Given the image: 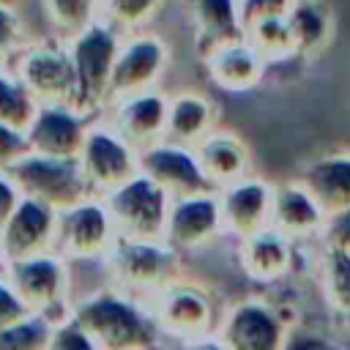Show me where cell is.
Segmentation results:
<instances>
[{
	"label": "cell",
	"mask_w": 350,
	"mask_h": 350,
	"mask_svg": "<svg viewBox=\"0 0 350 350\" xmlns=\"http://www.w3.org/2000/svg\"><path fill=\"white\" fill-rule=\"evenodd\" d=\"M238 243V260L243 273L260 284L282 282L295 268V241L273 227H265Z\"/></svg>",
	"instance_id": "20"
},
{
	"label": "cell",
	"mask_w": 350,
	"mask_h": 350,
	"mask_svg": "<svg viewBox=\"0 0 350 350\" xmlns=\"http://www.w3.org/2000/svg\"><path fill=\"white\" fill-rule=\"evenodd\" d=\"M282 350H347V347L336 336H331L328 331L298 320V323L290 325Z\"/></svg>",
	"instance_id": "33"
},
{
	"label": "cell",
	"mask_w": 350,
	"mask_h": 350,
	"mask_svg": "<svg viewBox=\"0 0 350 350\" xmlns=\"http://www.w3.org/2000/svg\"><path fill=\"white\" fill-rule=\"evenodd\" d=\"M5 271H8V260H5V254H3V246H0V276H5Z\"/></svg>",
	"instance_id": "42"
},
{
	"label": "cell",
	"mask_w": 350,
	"mask_h": 350,
	"mask_svg": "<svg viewBox=\"0 0 350 350\" xmlns=\"http://www.w3.org/2000/svg\"><path fill=\"white\" fill-rule=\"evenodd\" d=\"M57 213L52 205L33 197H22L14 213L0 227V246L8 262L55 252L57 243Z\"/></svg>",
	"instance_id": "13"
},
{
	"label": "cell",
	"mask_w": 350,
	"mask_h": 350,
	"mask_svg": "<svg viewBox=\"0 0 350 350\" xmlns=\"http://www.w3.org/2000/svg\"><path fill=\"white\" fill-rule=\"evenodd\" d=\"M52 323L30 314L0 328V350H46Z\"/></svg>",
	"instance_id": "31"
},
{
	"label": "cell",
	"mask_w": 350,
	"mask_h": 350,
	"mask_svg": "<svg viewBox=\"0 0 350 350\" xmlns=\"http://www.w3.org/2000/svg\"><path fill=\"white\" fill-rule=\"evenodd\" d=\"M178 254L167 241L120 238L107 254V268L123 290L156 295L178 276Z\"/></svg>",
	"instance_id": "7"
},
{
	"label": "cell",
	"mask_w": 350,
	"mask_h": 350,
	"mask_svg": "<svg viewBox=\"0 0 350 350\" xmlns=\"http://www.w3.org/2000/svg\"><path fill=\"white\" fill-rule=\"evenodd\" d=\"M30 317L27 306L22 304V298L16 295V290L11 287L8 276H0V328L3 325H11V323H19Z\"/></svg>",
	"instance_id": "37"
},
{
	"label": "cell",
	"mask_w": 350,
	"mask_h": 350,
	"mask_svg": "<svg viewBox=\"0 0 350 350\" xmlns=\"http://www.w3.org/2000/svg\"><path fill=\"white\" fill-rule=\"evenodd\" d=\"M194 150H197L200 164L216 191L252 175V153H249L246 142L232 131L213 129Z\"/></svg>",
	"instance_id": "23"
},
{
	"label": "cell",
	"mask_w": 350,
	"mask_h": 350,
	"mask_svg": "<svg viewBox=\"0 0 350 350\" xmlns=\"http://www.w3.org/2000/svg\"><path fill=\"white\" fill-rule=\"evenodd\" d=\"M38 112V98L16 77L11 66H0V123L25 131Z\"/></svg>",
	"instance_id": "29"
},
{
	"label": "cell",
	"mask_w": 350,
	"mask_h": 350,
	"mask_svg": "<svg viewBox=\"0 0 350 350\" xmlns=\"http://www.w3.org/2000/svg\"><path fill=\"white\" fill-rule=\"evenodd\" d=\"M293 0H241V22L243 30L252 27L254 22L271 19V16H284L290 11Z\"/></svg>",
	"instance_id": "36"
},
{
	"label": "cell",
	"mask_w": 350,
	"mask_h": 350,
	"mask_svg": "<svg viewBox=\"0 0 350 350\" xmlns=\"http://www.w3.org/2000/svg\"><path fill=\"white\" fill-rule=\"evenodd\" d=\"M328 213L317 202V197L295 178L273 186V208H271V227L293 238L295 243L323 238Z\"/></svg>",
	"instance_id": "19"
},
{
	"label": "cell",
	"mask_w": 350,
	"mask_h": 350,
	"mask_svg": "<svg viewBox=\"0 0 350 350\" xmlns=\"http://www.w3.org/2000/svg\"><path fill=\"white\" fill-rule=\"evenodd\" d=\"M5 276L30 314L52 325L71 317L74 306L68 304V260L63 254L46 252L38 257L14 260L8 262Z\"/></svg>",
	"instance_id": "4"
},
{
	"label": "cell",
	"mask_w": 350,
	"mask_h": 350,
	"mask_svg": "<svg viewBox=\"0 0 350 350\" xmlns=\"http://www.w3.org/2000/svg\"><path fill=\"white\" fill-rule=\"evenodd\" d=\"M120 30L107 19H96L85 30L68 38V49L77 71V98L74 104L93 115L96 109L109 104V85L115 60L120 52Z\"/></svg>",
	"instance_id": "2"
},
{
	"label": "cell",
	"mask_w": 350,
	"mask_h": 350,
	"mask_svg": "<svg viewBox=\"0 0 350 350\" xmlns=\"http://www.w3.org/2000/svg\"><path fill=\"white\" fill-rule=\"evenodd\" d=\"M170 60L167 44L153 36V33H139L131 36L120 44L115 71H112V85H109V101L153 90L156 82L161 79L164 68Z\"/></svg>",
	"instance_id": "15"
},
{
	"label": "cell",
	"mask_w": 350,
	"mask_h": 350,
	"mask_svg": "<svg viewBox=\"0 0 350 350\" xmlns=\"http://www.w3.org/2000/svg\"><path fill=\"white\" fill-rule=\"evenodd\" d=\"M194 22V46L205 57L216 46L241 38V0H186Z\"/></svg>",
	"instance_id": "24"
},
{
	"label": "cell",
	"mask_w": 350,
	"mask_h": 350,
	"mask_svg": "<svg viewBox=\"0 0 350 350\" xmlns=\"http://www.w3.org/2000/svg\"><path fill=\"white\" fill-rule=\"evenodd\" d=\"M22 46V19L16 14V5L0 3V66H11Z\"/></svg>",
	"instance_id": "35"
},
{
	"label": "cell",
	"mask_w": 350,
	"mask_h": 350,
	"mask_svg": "<svg viewBox=\"0 0 350 350\" xmlns=\"http://www.w3.org/2000/svg\"><path fill=\"white\" fill-rule=\"evenodd\" d=\"M44 14L60 38H71L101 19V0H41Z\"/></svg>",
	"instance_id": "30"
},
{
	"label": "cell",
	"mask_w": 350,
	"mask_h": 350,
	"mask_svg": "<svg viewBox=\"0 0 350 350\" xmlns=\"http://www.w3.org/2000/svg\"><path fill=\"white\" fill-rule=\"evenodd\" d=\"M317 276L331 314L350 331V252L320 241Z\"/></svg>",
	"instance_id": "27"
},
{
	"label": "cell",
	"mask_w": 350,
	"mask_h": 350,
	"mask_svg": "<svg viewBox=\"0 0 350 350\" xmlns=\"http://www.w3.org/2000/svg\"><path fill=\"white\" fill-rule=\"evenodd\" d=\"M287 22L298 44V57L320 55L334 36V11L325 0H293Z\"/></svg>",
	"instance_id": "26"
},
{
	"label": "cell",
	"mask_w": 350,
	"mask_h": 350,
	"mask_svg": "<svg viewBox=\"0 0 350 350\" xmlns=\"http://www.w3.org/2000/svg\"><path fill=\"white\" fill-rule=\"evenodd\" d=\"M323 243H331V246H339L345 252H350V208L328 216L325 221V230H323Z\"/></svg>",
	"instance_id": "39"
},
{
	"label": "cell",
	"mask_w": 350,
	"mask_h": 350,
	"mask_svg": "<svg viewBox=\"0 0 350 350\" xmlns=\"http://www.w3.org/2000/svg\"><path fill=\"white\" fill-rule=\"evenodd\" d=\"M183 350H230V347L221 342V336H219V334H208V336H202V339L186 342V345H183Z\"/></svg>",
	"instance_id": "41"
},
{
	"label": "cell",
	"mask_w": 350,
	"mask_h": 350,
	"mask_svg": "<svg viewBox=\"0 0 350 350\" xmlns=\"http://www.w3.org/2000/svg\"><path fill=\"white\" fill-rule=\"evenodd\" d=\"M150 309H153L161 331L175 336L183 345L202 339L208 334H216V328H219L211 293L202 284L180 279V276L167 282L153 295Z\"/></svg>",
	"instance_id": "8"
},
{
	"label": "cell",
	"mask_w": 350,
	"mask_h": 350,
	"mask_svg": "<svg viewBox=\"0 0 350 350\" xmlns=\"http://www.w3.org/2000/svg\"><path fill=\"white\" fill-rule=\"evenodd\" d=\"M219 205H221L224 232L243 241V238L271 227L273 183L246 175V178L219 189Z\"/></svg>",
	"instance_id": "18"
},
{
	"label": "cell",
	"mask_w": 350,
	"mask_h": 350,
	"mask_svg": "<svg viewBox=\"0 0 350 350\" xmlns=\"http://www.w3.org/2000/svg\"><path fill=\"white\" fill-rule=\"evenodd\" d=\"M8 172L16 180L22 197L46 202L55 211H66L93 197L79 156H46L27 150L8 167Z\"/></svg>",
	"instance_id": "3"
},
{
	"label": "cell",
	"mask_w": 350,
	"mask_h": 350,
	"mask_svg": "<svg viewBox=\"0 0 350 350\" xmlns=\"http://www.w3.org/2000/svg\"><path fill=\"white\" fill-rule=\"evenodd\" d=\"M293 320L265 298H243L219 320L216 334L230 350H282Z\"/></svg>",
	"instance_id": "11"
},
{
	"label": "cell",
	"mask_w": 350,
	"mask_h": 350,
	"mask_svg": "<svg viewBox=\"0 0 350 350\" xmlns=\"http://www.w3.org/2000/svg\"><path fill=\"white\" fill-rule=\"evenodd\" d=\"M79 164L96 197H107L139 175V150L126 142L109 123H93L79 150Z\"/></svg>",
	"instance_id": "10"
},
{
	"label": "cell",
	"mask_w": 350,
	"mask_h": 350,
	"mask_svg": "<svg viewBox=\"0 0 350 350\" xmlns=\"http://www.w3.org/2000/svg\"><path fill=\"white\" fill-rule=\"evenodd\" d=\"M224 232L219 191H200L186 197H172L164 241L175 252H194L211 243L216 235Z\"/></svg>",
	"instance_id": "14"
},
{
	"label": "cell",
	"mask_w": 350,
	"mask_h": 350,
	"mask_svg": "<svg viewBox=\"0 0 350 350\" xmlns=\"http://www.w3.org/2000/svg\"><path fill=\"white\" fill-rule=\"evenodd\" d=\"M90 126V115L77 104H38V112L25 129V139L36 153L79 156Z\"/></svg>",
	"instance_id": "16"
},
{
	"label": "cell",
	"mask_w": 350,
	"mask_h": 350,
	"mask_svg": "<svg viewBox=\"0 0 350 350\" xmlns=\"http://www.w3.org/2000/svg\"><path fill=\"white\" fill-rule=\"evenodd\" d=\"M298 180L317 197L328 216L350 208V150H331L306 161Z\"/></svg>",
	"instance_id": "22"
},
{
	"label": "cell",
	"mask_w": 350,
	"mask_h": 350,
	"mask_svg": "<svg viewBox=\"0 0 350 350\" xmlns=\"http://www.w3.org/2000/svg\"><path fill=\"white\" fill-rule=\"evenodd\" d=\"M16 77L38 98V104H74L77 98V71L68 49V38H46L25 44L14 66Z\"/></svg>",
	"instance_id": "5"
},
{
	"label": "cell",
	"mask_w": 350,
	"mask_h": 350,
	"mask_svg": "<svg viewBox=\"0 0 350 350\" xmlns=\"http://www.w3.org/2000/svg\"><path fill=\"white\" fill-rule=\"evenodd\" d=\"M0 3H5V5H16V0H0Z\"/></svg>",
	"instance_id": "43"
},
{
	"label": "cell",
	"mask_w": 350,
	"mask_h": 350,
	"mask_svg": "<svg viewBox=\"0 0 350 350\" xmlns=\"http://www.w3.org/2000/svg\"><path fill=\"white\" fill-rule=\"evenodd\" d=\"M120 238L164 241L172 197L148 175H134L104 197Z\"/></svg>",
	"instance_id": "6"
},
{
	"label": "cell",
	"mask_w": 350,
	"mask_h": 350,
	"mask_svg": "<svg viewBox=\"0 0 350 350\" xmlns=\"http://www.w3.org/2000/svg\"><path fill=\"white\" fill-rule=\"evenodd\" d=\"M161 3L164 0H104L101 19L118 30H137L161 8Z\"/></svg>",
	"instance_id": "32"
},
{
	"label": "cell",
	"mask_w": 350,
	"mask_h": 350,
	"mask_svg": "<svg viewBox=\"0 0 350 350\" xmlns=\"http://www.w3.org/2000/svg\"><path fill=\"white\" fill-rule=\"evenodd\" d=\"M202 60H205L208 77L219 88L232 90V93H241V90H249L254 85H260V79H262V74L268 68L265 57L252 46V41L246 36L216 46Z\"/></svg>",
	"instance_id": "21"
},
{
	"label": "cell",
	"mask_w": 350,
	"mask_h": 350,
	"mask_svg": "<svg viewBox=\"0 0 350 350\" xmlns=\"http://www.w3.org/2000/svg\"><path fill=\"white\" fill-rule=\"evenodd\" d=\"M101 5H104V0H101Z\"/></svg>",
	"instance_id": "44"
},
{
	"label": "cell",
	"mask_w": 350,
	"mask_h": 350,
	"mask_svg": "<svg viewBox=\"0 0 350 350\" xmlns=\"http://www.w3.org/2000/svg\"><path fill=\"white\" fill-rule=\"evenodd\" d=\"M139 172L156 180L170 197H186L200 191H213L200 156L189 145H178L161 139L145 150H139Z\"/></svg>",
	"instance_id": "12"
},
{
	"label": "cell",
	"mask_w": 350,
	"mask_h": 350,
	"mask_svg": "<svg viewBox=\"0 0 350 350\" xmlns=\"http://www.w3.org/2000/svg\"><path fill=\"white\" fill-rule=\"evenodd\" d=\"M118 241L115 221L104 197H88L57 213V243L55 252L66 260H107Z\"/></svg>",
	"instance_id": "9"
},
{
	"label": "cell",
	"mask_w": 350,
	"mask_h": 350,
	"mask_svg": "<svg viewBox=\"0 0 350 350\" xmlns=\"http://www.w3.org/2000/svg\"><path fill=\"white\" fill-rule=\"evenodd\" d=\"M107 107H109V126L137 150H145L164 139L170 98L156 88L145 93L112 98Z\"/></svg>",
	"instance_id": "17"
},
{
	"label": "cell",
	"mask_w": 350,
	"mask_h": 350,
	"mask_svg": "<svg viewBox=\"0 0 350 350\" xmlns=\"http://www.w3.org/2000/svg\"><path fill=\"white\" fill-rule=\"evenodd\" d=\"M22 202V191L16 186V180L11 178L8 170H0V227L5 224V219L14 213V208Z\"/></svg>",
	"instance_id": "40"
},
{
	"label": "cell",
	"mask_w": 350,
	"mask_h": 350,
	"mask_svg": "<svg viewBox=\"0 0 350 350\" xmlns=\"http://www.w3.org/2000/svg\"><path fill=\"white\" fill-rule=\"evenodd\" d=\"M27 139L25 131H16L5 123H0V170H8L22 153H27Z\"/></svg>",
	"instance_id": "38"
},
{
	"label": "cell",
	"mask_w": 350,
	"mask_h": 350,
	"mask_svg": "<svg viewBox=\"0 0 350 350\" xmlns=\"http://www.w3.org/2000/svg\"><path fill=\"white\" fill-rule=\"evenodd\" d=\"M71 317L104 350H159L161 325L153 309L120 290H98L74 304Z\"/></svg>",
	"instance_id": "1"
},
{
	"label": "cell",
	"mask_w": 350,
	"mask_h": 350,
	"mask_svg": "<svg viewBox=\"0 0 350 350\" xmlns=\"http://www.w3.org/2000/svg\"><path fill=\"white\" fill-rule=\"evenodd\" d=\"M216 129V107L200 93H180L170 98L167 134L164 139L197 148Z\"/></svg>",
	"instance_id": "25"
},
{
	"label": "cell",
	"mask_w": 350,
	"mask_h": 350,
	"mask_svg": "<svg viewBox=\"0 0 350 350\" xmlns=\"http://www.w3.org/2000/svg\"><path fill=\"white\" fill-rule=\"evenodd\" d=\"M243 36L265 57V63H284V60L298 57V44H295L293 27L287 22V14L254 22L252 27L243 30Z\"/></svg>",
	"instance_id": "28"
},
{
	"label": "cell",
	"mask_w": 350,
	"mask_h": 350,
	"mask_svg": "<svg viewBox=\"0 0 350 350\" xmlns=\"http://www.w3.org/2000/svg\"><path fill=\"white\" fill-rule=\"evenodd\" d=\"M46 350H104L74 317H66L52 325Z\"/></svg>",
	"instance_id": "34"
}]
</instances>
